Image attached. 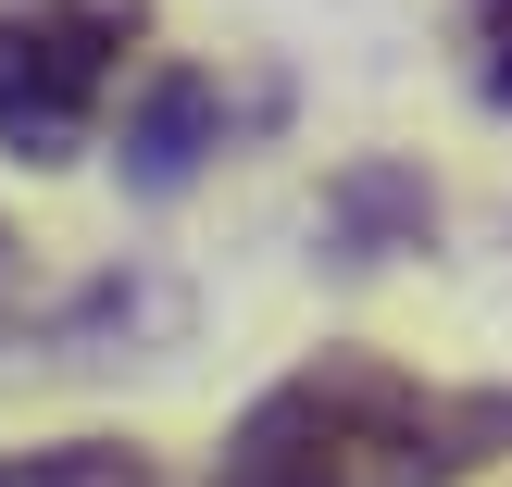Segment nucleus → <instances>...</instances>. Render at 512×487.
<instances>
[{"mask_svg": "<svg viewBox=\"0 0 512 487\" xmlns=\"http://www.w3.org/2000/svg\"><path fill=\"white\" fill-rule=\"evenodd\" d=\"M450 38H463V75L475 100L512 125V0H450Z\"/></svg>", "mask_w": 512, "mask_h": 487, "instance_id": "6", "label": "nucleus"}, {"mask_svg": "<svg viewBox=\"0 0 512 487\" xmlns=\"http://www.w3.org/2000/svg\"><path fill=\"white\" fill-rule=\"evenodd\" d=\"M0 275H13V225H0Z\"/></svg>", "mask_w": 512, "mask_h": 487, "instance_id": "7", "label": "nucleus"}, {"mask_svg": "<svg viewBox=\"0 0 512 487\" xmlns=\"http://www.w3.org/2000/svg\"><path fill=\"white\" fill-rule=\"evenodd\" d=\"M313 238H325V263H350V275L438 250V188H425V163H400V150H363V163H338V175H325Z\"/></svg>", "mask_w": 512, "mask_h": 487, "instance_id": "4", "label": "nucleus"}, {"mask_svg": "<svg viewBox=\"0 0 512 487\" xmlns=\"http://www.w3.org/2000/svg\"><path fill=\"white\" fill-rule=\"evenodd\" d=\"M275 113H288V88H250V100H238L213 63H150L138 88H125L113 175H125L138 200H175V188H200V175H213L250 125H275Z\"/></svg>", "mask_w": 512, "mask_h": 487, "instance_id": "3", "label": "nucleus"}, {"mask_svg": "<svg viewBox=\"0 0 512 487\" xmlns=\"http://www.w3.org/2000/svg\"><path fill=\"white\" fill-rule=\"evenodd\" d=\"M0 487H163L138 438H38V450H0Z\"/></svg>", "mask_w": 512, "mask_h": 487, "instance_id": "5", "label": "nucleus"}, {"mask_svg": "<svg viewBox=\"0 0 512 487\" xmlns=\"http://www.w3.org/2000/svg\"><path fill=\"white\" fill-rule=\"evenodd\" d=\"M138 50H150V0H0V150L13 163L100 150Z\"/></svg>", "mask_w": 512, "mask_h": 487, "instance_id": "2", "label": "nucleus"}, {"mask_svg": "<svg viewBox=\"0 0 512 487\" xmlns=\"http://www.w3.org/2000/svg\"><path fill=\"white\" fill-rule=\"evenodd\" d=\"M488 463H512V388L413 375L388 350H313L225 425L200 487H475Z\"/></svg>", "mask_w": 512, "mask_h": 487, "instance_id": "1", "label": "nucleus"}]
</instances>
